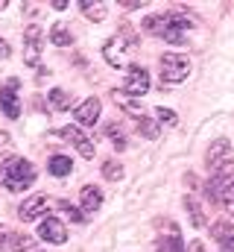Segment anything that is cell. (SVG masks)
<instances>
[{
    "label": "cell",
    "mask_w": 234,
    "mask_h": 252,
    "mask_svg": "<svg viewBox=\"0 0 234 252\" xmlns=\"http://www.w3.org/2000/svg\"><path fill=\"white\" fill-rule=\"evenodd\" d=\"M144 32L149 35H158L170 44H181L184 41V30L190 27V21L181 15V12H161V15H149L144 18Z\"/></svg>",
    "instance_id": "cell-1"
},
{
    "label": "cell",
    "mask_w": 234,
    "mask_h": 252,
    "mask_svg": "<svg viewBox=\"0 0 234 252\" xmlns=\"http://www.w3.org/2000/svg\"><path fill=\"white\" fill-rule=\"evenodd\" d=\"M35 182V167L27 158H9L0 170V185L6 190H27Z\"/></svg>",
    "instance_id": "cell-2"
},
{
    "label": "cell",
    "mask_w": 234,
    "mask_h": 252,
    "mask_svg": "<svg viewBox=\"0 0 234 252\" xmlns=\"http://www.w3.org/2000/svg\"><path fill=\"white\" fill-rule=\"evenodd\" d=\"M190 73V62L181 53H164L161 56V79L164 82H181Z\"/></svg>",
    "instance_id": "cell-3"
},
{
    "label": "cell",
    "mask_w": 234,
    "mask_h": 252,
    "mask_svg": "<svg viewBox=\"0 0 234 252\" xmlns=\"http://www.w3.org/2000/svg\"><path fill=\"white\" fill-rule=\"evenodd\" d=\"M149 91V73L144 70V67H129V76H126V82H123V97H141V94H146Z\"/></svg>",
    "instance_id": "cell-4"
},
{
    "label": "cell",
    "mask_w": 234,
    "mask_h": 252,
    "mask_svg": "<svg viewBox=\"0 0 234 252\" xmlns=\"http://www.w3.org/2000/svg\"><path fill=\"white\" fill-rule=\"evenodd\" d=\"M41 38H44V30H41V27L29 24V27L24 30V44H27L24 62L27 64H38V56H41Z\"/></svg>",
    "instance_id": "cell-5"
},
{
    "label": "cell",
    "mask_w": 234,
    "mask_h": 252,
    "mask_svg": "<svg viewBox=\"0 0 234 252\" xmlns=\"http://www.w3.org/2000/svg\"><path fill=\"white\" fill-rule=\"evenodd\" d=\"M0 106L6 112V118H21V106H18V79H9L3 88H0Z\"/></svg>",
    "instance_id": "cell-6"
},
{
    "label": "cell",
    "mask_w": 234,
    "mask_h": 252,
    "mask_svg": "<svg viewBox=\"0 0 234 252\" xmlns=\"http://www.w3.org/2000/svg\"><path fill=\"white\" fill-rule=\"evenodd\" d=\"M58 135H61L64 141H70V144L79 150V156H82V158H94V141H91V138H85L76 126H64V129H58Z\"/></svg>",
    "instance_id": "cell-7"
},
{
    "label": "cell",
    "mask_w": 234,
    "mask_h": 252,
    "mask_svg": "<svg viewBox=\"0 0 234 252\" xmlns=\"http://www.w3.org/2000/svg\"><path fill=\"white\" fill-rule=\"evenodd\" d=\"M208 164L214 167V173L232 164V144H229L226 138H220V141L211 144V150H208Z\"/></svg>",
    "instance_id": "cell-8"
},
{
    "label": "cell",
    "mask_w": 234,
    "mask_h": 252,
    "mask_svg": "<svg viewBox=\"0 0 234 252\" xmlns=\"http://www.w3.org/2000/svg\"><path fill=\"white\" fill-rule=\"evenodd\" d=\"M47 205H50V199H47L44 193H32V196H27V199L21 202L18 214H21V220H35V217H38Z\"/></svg>",
    "instance_id": "cell-9"
},
{
    "label": "cell",
    "mask_w": 234,
    "mask_h": 252,
    "mask_svg": "<svg viewBox=\"0 0 234 252\" xmlns=\"http://www.w3.org/2000/svg\"><path fill=\"white\" fill-rule=\"evenodd\" d=\"M38 238H44V241H50V244H64V241H67V232H64V226L58 223L56 217H47V220H41V226H38Z\"/></svg>",
    "instance_id": "cell-10"
},
{
    "label": "cell",
    "mask_w": 234,
    "mask_h": 252,
    "mask_svg": "<svg viewBox=\"0 0 234 252\" xmlns=\"http://www.w3.org/2000/svg\"><path fill=\"white\" fill-rule=\"evenodd\" d=\"M100 109H103V106H100V100H97V97H88V100L73 112V118H76L82 126H94V124H97V118H100Z\"/></svg>",
    "instance_id": "cell-11"
},
{
    "label": "cell",
    "mask_w": 234,
    "mask_h": 252,
    "mask_svg": "<svg viewBox=\"0 0 234 252\" xmlns=\"http://www.w3.org/2000/svg\"><path fill=\"white\" fill-rule=\"evenodd\" d=\"M79 193H82V211H85V214L100 211V205H103V190L94 188V185H85Z\"/></svg>",
    "instance_id": "cell-12"
},
{
    "label": "cell",
    "mask_w": 234,
    "mask_h": 252,
    "mask_svg": "<svg viewBox=\"0 0 234 252\" xmlns=\"http://www.w3.org/2000/svg\"><path fill=\"white\" fill-rule=\"evenodd\" d=\"M120 47H123V41H120V38H109V41H106V47H103V53H106V59H109L112 67H123Z\"/></svg>",
    "instance_id": "cell-13"
},
{
    "label": "cell",
    "mask_w": 234,
    "mask_h": 252,
    "mask_svg": "<svg viewBox=\"0 0 234 252\" xmlns=\"http://www.w3.org/2000/svg\"><path fill=\"white\" fill-rule=\"evenodd\" d=\"M47 170H50L53 176H67V173L73 170V161H70L67 156H53L50 164H47Z\"/></svg>",
    "instance_id": "cell-14"
},
{
    "label": "cell",
    "mask_w": 234,
    "mask_h": 252,
    "mask_svg": "<svg viewBox=\"0 0 234 252\" xmlns=\"http://www.w3.org/2000/svg\"><path fill=\"white\" fill-rule=\"evenodd\" d=\"M214 235H217V241H220V250L223 252H234V232L223 223V226H217L214 229Z\"/></svg>",
    "instance_id": "cell-15"
},
{
    "label": "cell",
    "mask_w": 234,
    "mask_h": 252,
    "mask_svg": "<svg viewBox=\"0 0 234 252\" xmlns=\"http://www.w3.org/2000/svg\"><path fill=\"white\" fill-rule=\"evenodd\" d=\"M184 205H187V211H190V223H193L196 229H202V226H205V211H202V205H199L193 196H187Z\"/></svg>",
    "instance_id": "cell-16"
},
{
    "label": "cell",
    "mask_w": 234,
    "mask_h": 252,
    "mask_svg": "<svg viewBox=\"0 0 234 252\" xmlns=\"http://www.w3.org/2000/svg\"><path fill=\"white\" fill-rule=\"evenodd\" d=\"M50 41H53L56 47H70L73 35L64 30V24H53V30H50Z\"/></svg>",
    "instance_id": "cell-17"
},
{
    "label": "cell",
    "mask_w": 234,
    "mask_h": 252,
    "mask_svg": "<svg viewBox=\"0 0 234 252\" xmlns=\"http://www.w3.org/2000/svg\"><path fill=\"white\" fill-rule=\"evenodd\" d=\"M79 9L91 18V21H106V6L103 3H91V0H82Z\"/></svg>",
    "instance_id": "cell-18"
},
{
    "label": "cell",
    "mask_w": 234,
    "mask_h": 252,
    "mask_svg": "<svg viewBox=\"0 0 234 252\" xmlns=\"http://www.w3.org/2000/svg\"><path fill=\"white\" fill-rule=\"evenodd\" d=\"M50 103H53V109H58V112L70 109V97H67L61 88H53V91H50Z\"/></svg>",
    "instance_id": "cell-19"
},
{
    "label": "cell",
    "mask_w": 234,
    "mask_h": 252,
    "mask_svg": "<svg viewBox=\"0 0 234 252\" xmlns=\"http://www.w3.org/2000/svg\"><path fill=\"white\" fill-rule=\"evenodd\" d=\"M138 129H141L149 141H155V138H158V124H152V121H149V118H144V115L138 118Z\"/></svg>",
    "instance_id": "cell-20"
},
{
    "label": "cell",
    "mask_w": 234,
    "mask_h": 252,
    "mask_svg": "<svg viewBox=\"0 0 234 252\" xmlns=\"http://www.w3.org/2000/svg\"><path fill=\"white\" fill-rule=\"evenodd\" d=\"M103 176H106V179H112V182H117V179H123V167H120L117 161L109 158V161L103 164Z\"/></svg>",
    "instance_id": "cell-21"
},
{
    "label": "cell",
    "mask_w": 234,
    "mask_h": 252,
    "mask_svg": "<svg viewBox=\"0 0 234 252\" xmlns=\"http://www.w3.org/2000/svg\"><path fill=\"white\" fill-rule=\"evenodd\" d=\"M15 252H29V247H32V238L29 235H12V244H9Z\"/></svg>",
    "instance_id": "cell-22"
},
{
    "label": "cell",
    "mask_w": 234,
    "mask_h": 252,
    "mask_svg": "<svg viewBox=\"0 0 234 252\" xmlns=\"http://www.w3.org/2000/svg\"><path fill=\"white\" fill-rule=\"evenodd\" d=\"M161 252H184V244H181V238H178V235H170V238H164V244H161Z\"/></svg>",
    "instance_id": "cell-23"
},
{
    "label": "cell",
    "mask_w": 234,
    "mask_h": 252,
    "mask_svg": "<svg viewBox=\"0 0 234 252\" xmlns=\"http://www.w3.org/2000/svg\"><path fill=\"white\" fill-rule=\"evenodd\" d=\"M58 208H61V211H64V214L73 220V223H82V220H85V214H82L76 205H70V202H58Z\"/></svg>",
    "instance_id": "cell-24"
},
{
    "label": "cell",
    "mask_w": 234,
    "mask_h": 252,
    "mask_svg": "<svg viewBox=\"0 0 234 252\" xmlns=\"http://www.w3.org/2000/svg\"><path fill=\"white\" fill-rule=\"evenodd\" d=\"M155 115H158V121H161V124H167V126H176V124H178L176 112H170V109H164V106H161V109H155Z\"/></svg>",
    "instance_id": "cell-25"
},
{
    "label": "cell",
    "mask_w": 234,
    "mask_h": 252,
    "mask_svg": "<svg viewBox=\"0 0 234 252\" xmlns=\"http://www.w3.org/2000/svg\"><path fill=\"white\" fill-rule=\"evenodd\" d=\"M106 132H109V135H112V138H115V147H117V150H126V138H123V135H120V129H117L115 124L109 126V129H106Z\"/></svg>",
    "instance_id": "cell-26"
},
{
    "label": "cell",
    "mask_w": 234,
    "mask_h": 252,
    "mask_svg": "<svg viewBox=\"0 0 234 252\" xmlns=\"http://www.w3.org/2000/svg\"><path fill=\"white\" fill-rule=\"evenodd\" d=\"M9 244H12V232H9L6 226H0V252L9 250Z\"/></svg>",
    "instance_id": "cell-27"
},
{
    "label": "cell",
    "mask_w": 234,
    "mask_h": 252,
    "mask_svg": "<svg viewBox=\"0 0 234 252\" xmlns=\"http://www.w3.org/2000/svg\"><path fill=\"white\" fill-rule=\"evenodd\" d=\"M141 6V0H123V9H138Z\"/></svg>",
    "instance_id": "cell-28"
},
{
    "label": "cell",
    "mask_w": 234,
    "mask_h": 252,
    "mask_svg": "<svg viewBox=\"0 0 234 252\" xmlns=\"http://www.w3.org/2000/svg\"><path fill=\"white\" fill-rule=\"evenodd\" d=\"M9 147V132H0V150Z\"/></svg>",
    "instance_id": "cell-29"
},
{
    "label": "cell",
    "mask_w": 234,
    "mask_h": 252,
    "mask_svg": "<svg viewBox=\"0 0 234 252\" xmlns=\"http://www.w3.org/2000/svg\"><path fill=\"white\" fill-rule=\"evenodd\" d=\"M53 9H58V12L67 9V0H53Z\"/></svg>",
    "instance_id": "cell-30"
},
{
    "label": "cell",
    "mask_w": 234,
    "mask_h": 252,
    "mask_svg": "<svg viewBox=\"0 0 234 252\" xmlns=\"http://www.w3.org/2000/svg\"><path fill=\"white\" fill-rule=\"evenodd\" d=\"M0 56H9V44H6L3 38H0Z\"/></svg>",
    "instance_id": "cell-31"
},
{
    "label": "cell",
    "mask_w": 234,
    "mask_h": 252,
    "mask_svg": "<svg viewBox=\"0 0 234 252\" xmlns=\"http://www.w3.org/2000/svg\"><path fill=\"white\" fill-rule=\"evenodd\" d=\"M29 252H38V250H29Z\"/></svg>",
    "instance_id": "cell-32"
}]
</instances>
